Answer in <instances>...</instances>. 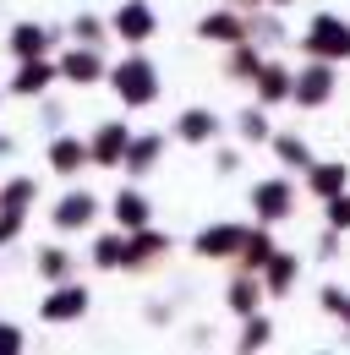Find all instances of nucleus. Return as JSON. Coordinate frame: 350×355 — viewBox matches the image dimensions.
<instances>
[{
  "mask_svg": "<svg viewBox=\"0 0 350 355\" xmlns=\"http://www.w3.org/2000/svg\"><path fill=\"white\" fill-rule=\"evenodd\" d=\"M323 93H328V71H312L301 83V98H323Z\"/></svg>",
  "mask_w": 350,
  "mask_h": 355,
  "instance_id": "10",
  "label": "nucleus"
},
{
  "mask_svg": "<svg viewBox=\"0 0 350 355\" xmlns=\"http://www.w3.org/2000/svg\"><path fill=\"white\" fill-rule=\"evenodd\" d=\"M279 153H285V164H306V148H296V142H279Z\"/></svg>",
  "mask_w": 350,
  "mask_h": 355,
  "instance_id": "15",
  "label": "nucleus"
},
{
  "mask_svg": "<svg viewBox=\"0 0 350 355\" xmlns=\"http://www.w3.org/2000/svg\"><path fill=\"white\" fill-rule=\"evenodd\" d=\"M181 132H186V137H208V115H203V110H192V121H186Z\"/></svg>",
  "mask_w": 350,
  "mask_h": 355,
  "instance_id": "14",
  "label": "nucleus"
},
{
  "mask_svg": "<svg viewBox=\"0 0 350 355\" xmlns=\"http://www.w3.org/2000/svg\"><path fill=\"white\" fill-rule=\"evenodd\" d=\"M312 49H350V33H340V22H317V33H312Z\"/></svg>",
  "mask_w": 350,
  "mask_h": 355,
  "instance_id": "3",
  "label": "nucleus"
},
{
  "mask_svg": "<svg viewBox=\"0 0 350 355\" xmlns=\"http://www.w3.org/2000/svg\"><path fill=\"white\" fill-rule=\"evenodd\" d=\"M203 33H208V39H235L241 28H235L230 17H208V22H203Z\"/></svg>",
  "mask_w": 350,
  "mask_h": 355,
  "instance_id": "8",
  "label": "nucleus"
},
{
  "mask_svg": "<svg viewBox=\"0 0 350 355\" xmlns=\"http://www.w3.org/2000/svg\"><path fill=\"white\" fill-rule=\"evenodd\" d=\"M93 71H99V66H93L88 55H72V60H66V77H77V83H88Z\"/></svg>",
  "mask_w": 350,
  "mask_h": 355,
  "instance_id": "9",
  "label": "nucleus"
},
{
  "mask_svg": "<svg viewBox=\"0 0 350 355\" xmlns=\"http://www.w3.org/2000/svg\"><path fill=\"white\" fill-rule=\"evenodd\" d=\"M115 83H121V93H126V98H137V104L153 93V77H148V66H142V60L121 66V77H115Z\"/></svg>",
  "mask_w": 350,
  "mask_h": 355,
  "instance_id": "1",
  "label": "nucleus"
},
{
  "mask_svg": "<svg viewBox=\"0 0 350 355\" xmlns=\"http://www.w3.org/2000/svg\"><path fill=\"white\" fill-rule=\"evenodd\" d=\"M93 214V202L88 197H66V208H60V224H77V219H88Z\"/></svg>",
  "mask_w": 350,
  "mask_h": 355,
  "instance_id": "7",
  "label": "nucleus"
},
{
  "mask_svg": "<svg viewBox=\"0 0 350 355\" xmlns=\"http://www.w3.org/2000/svg\"><path fill=\"white\" fill-rule=\"evenodd\" d=\"M121 142H126V132H121V126H110V132L99 137V164H115V148H121Z\"/></svg>",
  "mask_w": 350,
  "mask_h": 355,
  "instance_id": "6",
  "label": "nucleus"
},
{
  "mask_svg": "<svg viewBox=\"0 0 350 355\" xmlns=\"http://www.w3.org/2000/svg\"><path fill=\"white\" fill-rule=\"evenodd\" d=\"M262 214H285V186H262Z\"/></svg>",
  "mask_w": 350,
  "mask_h": 355,
  "instance_id": "12",
  "label": "nucleus"
},
{
  "mask_svg": "<svg viewBox=\"0 0 350 355\" xmlns=\"http://www.w3.org/2000/svg\"><path fill=\"white\" fill-rule=\"evenodd\" d=\"M72 311H83V290H72V295H55V301L44 306V317H72Z\"/></svg>",
  "mask_w": 350,
  "mask_h": 355,
  "instance_id": "5",
  "label": "nucleus"
},
{
  "mask_svg": "<svg viewBox=\"0 0 350 355\" xmlns=\"http://www.w3.org/2000/svg\"><path fill=\"white\" fill-rule=\"evenodd\" d=\"M230 241H235V230H208V235L197 241V252H208V257H224V252H230Z\"/></svg>",
  "mask_w": 350,
  "mask_h": 355,
  "instance_id": "4",
  "label": "nucleus"
},
{
  "mask_svg": "<svg viewBox=\"0 0 350 355\" xmlns=\"http://www.w3.org/2000/svg\"><path fill=\"white\" fill-rule=\"evenodd\" d=\"M77 159H83L77 142H60V148H55V164H60V170H77Z\"/></svg>",
  "mask_w": 350,
  "mask_h": 355,
  "instance_id": "11",
  "label": "nucleus"
},
{
  "mask_svg": "<svg viewBox=\"0 0 350 355\" xmlns=\"http://www.w3.org/2000/svg\"><path fill=\"white\" fill-rule=\"evenodd\" d=\"M334 224H350V202H345V197L334 202Z\"/></svg>",
  "mask_w": 350,
  "mask_h": 355,
  "instance_id": "17",
  "label": "nucleus"
},
{
  "mask_svg": "<svg viewBox=\"0 0 350 355\" xmlns=\"http://www.w3.org/2000/svg\"><path fill=\"white\" fill-rule=\"evenodd\" d=\"M115 214H121V224H142V197H121Z\"/></svg>",
  "mask_w": 350,
  "mask_h": 355,
  "instance_id": "13",
  "label": "nucleus"
},
{
  "mask_svg": "<svg viewBox=\"0 0 350 355\" xmlns=\"http://www.w3.org/2000/svg\"><path fill=\"white\" fill-rule=\"evenodd\" d=\"M44 77H49L44 66H28V77H22V88H44Z\"/></svg>",
  "mask_w": 350,
  "mask_h": 355,
  "instance_id": "16",
  "label": "nucleus"
},
{
  "mask_svg": "<svg viewBox=\"0 0 350 355\" xmlns=\"http://www.w3.org/2000/svg\"><path fill=\"white\" fill-rule=\"evenodd\" d=\"M11 345H17V339H11V328H0V350H11Z\"/></svg>",
  "mask_w": 350,
  "mask_h": 355,
  "instance_id": "18",
  "label": "nucleus"
},
{
  "mask_svg": "<svg viewBox=\"0 0 350 355\" xmlns=\"http://www.w3.org/2000/svg\"><path fill=\"white\" fill-rule=\"evenodd\" d=\"M115 28H121L126 39H148V33H153V17H148L142 6H126V11L115 17Z\"/></svg>",
  "mask_w": 350,
  "mask_h": 355,
  "instance_id": "2",
  "label": "nucleus"
}]
</instances>
